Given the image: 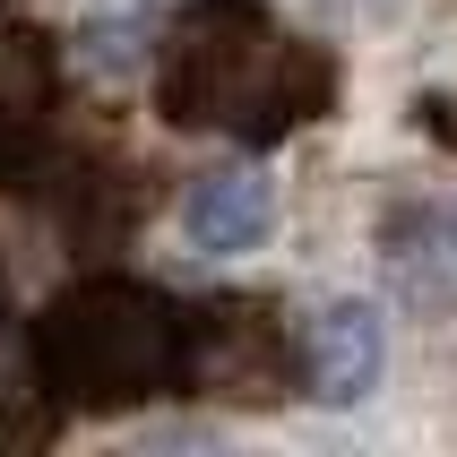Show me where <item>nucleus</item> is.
Segmentation results:
<instances>
[{"instance_id":"obj_1","label":"nucleus","mask_w":457,"mask_h":457,"mask_svg":"<svg viewBox=\"0 0 457 457\" xmlns=\"http://www.w3.org/2000/svg\"><path fill=\"white\" fill-rule=\"evenodd\" d=\"M155 104L181 129H242V138H277L303 112L328 104V61L277 35L259 0H190L164 26V61H155Z\"/></svg>"},{"instance_id":"obj_2","label":"nucleus","mask_w":457,"mask_h":457,"mask_svg":"<svg viewBox=\"0 0 457 457\" xmlns=\"http://www.w3.org/2000/svg\"><path fill=\"white\" fill-rule=\"evenodd\" d=\"M26 354L61 406L121 414L181 380V311L138 277H87L61 303H44Z\"/></svg>"},{"instance_id":"obj_3","label":"nucleus","mask_w":457,"mask_h":457,"mask_svg":"<svg viewBox=\"0 0 457 457\" xmlns=\"http://www.w3.org/2000/svg\"><path fill=\"white\" fill-rule=\"evenodd\" d=\"M181 380L216 388V397H268L285 380V345L268 328V311L216 303L199 320H181Z\"/></svg>"},{"instance_id":"obj_4","label":"nucleus","mask_w":457,"mask_h":457,"mask_svg":"<svg viewBox=\"0 0 457 457\" xmlns=\"http://www.w3.org/2000/svg\"><path fill=\"white\" fill-rule=\"evenodd\" d=\"M294 380L320 406H362L371 380H380V311L354 303V294L345 303H320L303 320V337H294Z\"/></svg>"},{"instance_id":"obj_5","label":"nucleus","mask_w":457,"mask_h":457,"mask_svg":"<svg viewBox=\"0 0 457 457\" xmlns=\"http://www.w3.org/2000/svg\"><path fill=\"white\" fill-rule=\"evenodd\" d=\"M181 233H190L199 251H216V259L259 251V242L277 233V190L259 173H207V181H190V199H181Z\"/></svg>"},{"instance_id":"obj_6","label":"nucleus","mask_w":457,"mask_h":457,"mask_svg":"<svg viewBox=\"0 0 457 457\" xmlns=\"http://www.w3.org/2000/svg\"><path fill=\"white\" fill-rule=\"evenodd\" d=\"M52 104V61L35 35H0V173H18L35 155V129H44Z\"/></svg>"},{"instance_id":"obj_7","label":"nucleus","mask_w":457,"mask_h":457,"mask_svg":"<svg viewBox=\"0 0 457 457\" xmlns=\"http://www.w3.org/2000/svg\"><path fill=\"white\" fill-rule=\"evenodd\" d=\"M423 129H432V138H449V147H457V104H449V96H423Z\"/></svg>"}]
</instances>
